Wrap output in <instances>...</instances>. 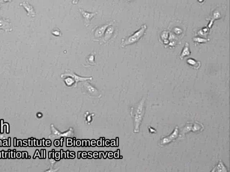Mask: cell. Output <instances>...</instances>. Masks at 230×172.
Segmentation results:
<instances>
[{
	"mask_svg": "<svg viewBox=\"0 0 230 172\" xmlns=\"http://www.w3.org/2000/svg\"><path fill=\"white\" fill-rule=\"evenodd\" d=\"M146 104L145 98L143 97L141 100L132 108L131 116L134 122V132L139 133L140 131V126L143 121L145 113Z\"/></svg>",
	"mask_w": 230,
	"mask_h": 172,
	"instance_id": "6da1fadb",
	"label": "cell"
},
{
	"mask_svg": "<svg viewBox=\"0 0 230 172\" xmlns=\"http://www.w3.org/2000/svg\"><path fill=\"white\" fill-rule=\"evenodd\" d=\"M147 26L146 24L142 25L141 28L130 36L122 39L121 43V46L122 47H125L128 45H133L137 43L141 38L145 35L147 30Z\"/></svg>",
	"mask_w": 230,
	"mask_h": 172,
	"instance_id": "7a4b0ae2",
	"label": "cell"
},
{
	"mask_svg": "<svg viewBox=\"0 0 230 172\" xmlns=\"http://www.w3.org/2000/svg\"><path fill=\"white\" fill-rule=\"evenodd\" d=\"M179 137V130L178 126H177L170 135L163 137L160 139L159 146L161 147L165 146L175 140Z\"/></svg>",
	"mask_w": 230,
	"mask_h": 172,
	"instance_id": "3957f363",
	"label": "cell"
},
{
	"mask_svg": "<svg viewBox=\"0 0 230 172\" xmlns=\"http://www.w3.org/2000/svg\"><path fill=\"white\" fill-rule=\"evenodd\" d=\"M114 23V21H111L105 24L104 25H100L96 26L92 30L93 32L94 36V40L95 41L98 42L102 39L104 35V33L106 30L107 28L110 25Z\"/></svg>",
	"mask_w": 230,
	"mask_h": 172,
	"instance_id": "277c9868",
	"label": "cell"
},
{
	"mask_svg": "<svg viewBox=\"0 0 230 172\" xmlns=\"http://www.w3.org/2000/svg\"><path fill=\"white\" fill-rule=\"evenodd\" d=\"M65 77H70L73 78L75 81L76 84L79 81H85V80H91V79H92V78L91 77H80V76H78V75L76 74L73 72V71L70 70V69H67V70H66L64 73L62 74L61 76V77L62 78Z\"/></svg>",
	"mask_w": 230,
	"mask_h": 172,
	"instance_id": "5b68a950",
	"label": "cell"
},
{
	"mask_svg": "<svg viewBox=\"0 0 230 172\" xmlns=\"http://www.w3.org/2000/svg\"><path fill=\"white\" fill-rule=\"evenodd\" d=\"M79 10L82 16L85 26L86 27H88L90 25L91 20L94 18V16L97 14L98 12L92 13V12H88L81 8H79Z\"/></svg>",
	"mask_w": 230,
	"mask_h": 172,
	"instance_id": "8992f818",
	"label": "cell"
},
{
	"mask_svg": "<svg viewBox=\"0 0 230 172\" xmlns=\"http://www.w3.org/2000/svg\"><path fill=\"white\" fill-rule=\"evenodd\" d=\"M114 31H115V28L114 27V24H112L107 28L104 33L103 37L98 42L101 43V44H103V43L105 44L107 42L109 41L113 36Z\"/></svg>",
	"mask_w": 230,
	"mask_h": 172,
	"instance_id": "52a82bcc",
	"label": "cell"
},
{
	"mask_svg": "<svg viewBox=\"0 0 230 172\" xmlns=\"http://www.w3.org/2000/svg\"><path fill=\"white\" fill-rule=\"evenodd\" d=\"M19 5L24 9L28 16L31 17H35L36 15V12L33 6L27 1H23L20 3Z\"/></svg>",
	"mask_w": 230,
	"mask_h": 172,
	"instance_id": "ba28073f",
	"label": "cell"
},
{
	"mask_svg": "<svg viewBox=\"0 0 230 172\" xmlns=\"http://www.w3.org/2000/svg\"><path fill=\"white\" fill-rule=\"evenodd\" d=\"M228 170L227 166L225 165L222 160H220L218 161L217 164L215 165L213 169L210 171L211 172H228Z\"/></svg>",
	"mask_w": 230,
	"mask_h": 172,
	"instance_id": "9c48e42d",
	"label": "cell"
},
{
	"mask_svg": "<svg viewBox=\"0 0 230 172\" xmlns=\"http://www.w3.org/2000/svg\"><path fill=\"white\" fill-rule=\"evenodd\" d=\"M191 54L189 44L188 43L186 42L183 48L182 51L181 53L179 58L181 60H183L185 56H189Z\"/></svg>",
	"mask_w": 230,
	"mask_h": 172,
	"instance_id": "30bf717a",
	"label": "cell"
},
{
	"mask_svg": "<svg viewBox=\"0 0 230 172\" xmlns=\"http://www.w3.org/2000/svg\"><path fill=\"white\" fill-rule=\"evenodd\" d=\"M186 63L188 64L191 67L198 69L201 66V63L200 61L195 60L194 59L192 58H189L186 60Z\"/></svg>",
	"mask_w": 230,
	"mask_h": 172,
	"instance_id": "8fae6325",
	"label": "cell"
},
{
	"mask_svg": "<svg viewBox=\"0 0 230 172\" xmlns=\"http://www.w3.org/2000/svg\"><path fill=\"white\" fill-rule=\"evenodd\" d=\"M204 129L203 125L199 122H195L193 123L191 131L193 132L202 131Z\"/></svg>",
	"mask_w": 230,
	"mask_h": 172,
	"instance_id": "7c38bea8",
	"label": "cell"
},
{
	"mask_svg": "<svg viewBox=\"0 0 230 172\" xmlns=\"http://www.w3.org/2000/svg\"><path fill=\"white\" fill-rule=\"evenodd\" d=\"M95 52H93L86 57V61L88 64L90 65H94L95 64Z\"/></svg>",
	"mask_w": 230,
	"mask_h": 172,
	"instance_id": "4fadbf2b",
	"label": "cell"
},
{
	"mask_svg": "<svg viewBox=\"0 0 230 172\" xmlns=\"http://www.w3.org/2000/svg\"><path fill=\"white\" fill-rule=\"evenodd\" d=\"M84 86L85 87V88L86 89L85 90H86V91L89 92L90 94H94L98 92L97 90L96 89L94 88L91 85H90L89 83H84Z\"/></svg>",
	"mask_w": 230,
	"mask_h": 172,
	"instance_id": "5bb4252c",
	"label": "cell"
},
{
	"mask_svg": "<svg viewBox=\"0 0 230 172\" xmlns=\"http://www.w3.org/2000/svg\"><path fill=\"white\" fill-rule=\"evenodd\" d=\"M51 33L53 36L56 37L61 36L62 35V33L60 30L57 28H54L52 31Z\"/></svg>",
	"mask_w": 230,
	"mask_h": 172,
	"instance_id": "9a60e30c",
	"label": "cell"
},
{
	"mask_svg": "<svg viewBox=\"0 0 230 172\" xmlns=\"http://www.w3.org/2000/svg\"><path fill=\"white\" fill-rule=\"evenodd\" d=\"M148 130H149V132L151 133H157V131L155 130V129L153 128L152 127H148Z\"/></svg>",
	"mask_w": 230,
	"mask_h": 172,
	"instance_id": "2e32d148",
	"label": "cell"
},
{
	"mask_svg": "<svg viewBox=\"0 0 230 172\" xmlns=\"http://www.w3.org/2000/svg\"><path fill=\"white\" fill-rule=\"evenodd\" d=\"M11 1V0H0V3L3 4V3H7V2Z\"/></svg>",
	"mask_w": 230,
	"mask_h": 172,
	"instance_id": "e0dca14e",
	"label": "cell"
},
{
	"mask_svg": "<svg viewBox=\"0 0 230 172\" xmlns=\"http://www.w3.org/2000/svg\"><path fill=\"white\" fill-rule=\"evenodd\" d=\"M80 0H72V3L74 5H76L78 3Z\"/></svg>",
	"mask_w": 230,
	"mask_h": 172,
	"instance_id": "ac0fdd59",
	"label": "cell"
},
{
	"mask_svg": "<svg viewBox=\"0 0 230 172\" xmlns=\"http://www.w3.org/2000/svg\"><path fill=\"white\" fill-rule=\"evenodd\" d=\"M127 1H133V0H127Z\"/></svg>",
	"mask_w": 230,
	"mask_h": 172,
	"instance_id": "d6986e66",
	"label": "cell"
}]
</instances>
